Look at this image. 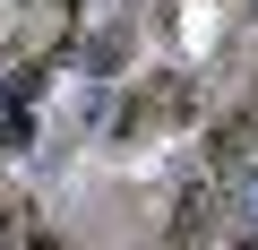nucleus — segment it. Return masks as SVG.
I'll return each instance as SVG.
<instances>
[{
  "label": "nucleus",
  "instance_id": "obj_2",
  "mask_svg": "<svg viewBox=\"0 0 258 250\" xmlns=\"http://www.w3.org/2000/svg\"><path fill=\"white\" fill-rule=\"evenodd\" d=\"M207 156H215V164H249V156H258V121H249V112L215 121V130H207Z\"/></svg>",
  "mask_w": 258,
  "mask_h": 250
},
{
  "label": "nucleus",
  "instance_id": "obj_1",
  "mask_svg": "<svg viewBox=\"0 0 258 250\" xmlns=\"http://www.w3.org/2000/svg\"><path fill=\"white\" fill-rule=\"evenodd\" d=\"M164 233H172V241H207V233H224V190H189V198L172 207Z\"/></svg>",
  "mask_w": 258,
  "mask_h": 250
}]
</instances>
